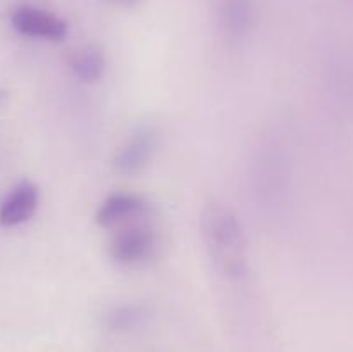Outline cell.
Wrapping results in <instances>:
<instances>
[{
	"label": "cell",
	"mask_w": 353,
	"mask_h": 352,
	"mask_svg": "<svg viewBox=\"0 0 353 352\" xmlns=\"http://www.w3.org/2000/svg\"><path fill=\"white\" fill-rule=\"evenodd\" d=\"M200 231L216 271L230 280L241 278L247 273L248 244L234 211L221 200H210L202 209Z\"/></svg>",
	"instance_id": "obj_1"
},
{
	"label": "cell",
	"mask_w": 353,
	"mask_h": 352,
	"mask_svg": "<svg viewBox=\"0 0 353 352\" xmlns=\"http://www.w3.org/2000/svg\"><path fill=\"white\" fill-rule=\"evenodd\" d=\"M69 66H71V71L79 81L83 83H97L99 79L103 78L105 75V55L100 50L99 47H88L79 48L78 52L71 55L69 59Z\"/></svg>",
	"instance_id": "obj_8"
},
{
	"label": "cell",
	"mask_w": 353,
	"mask_h": 352,
	"mask_svg": "<svg viewBox=\"0 0 353 352\" xmlns=\"http://www.w3.org/2000/svg\"><path fill=\"white\" fill-rule=\"evenodd\" d=\"M148 314L150 311L143 304H119L105 314V324L114 331H130L141 326Z\"/></svg>",
	"instance_id": "obj_9"
},
{
	"label": "cell",
	"mask_w": 353,
	"mask_h": 352,
	"mask_svg": "<svg viewBox=\"0 0 353 352\" xmlns=\"http://www.w3.org/2000/svg\"><path fill=\"white\" fill-rule=\"evenodd\" d=\"M38 204V186L30 179H23L0 202V226L14 228L28 223L37 213Z\"/></svg>",
	"instance_id": "obj_7"
},
{
	"label": "cell",
	"mask_w": 353,
	"mask_h": 352,
	"mask_svg": "<svg viewBox=\"0 0 353 352\" xmlns=\"http://www.w3.org/2000/svg\"><path fill=\"white\" fill-rule=\"evenodd\" d=\"M159 135L154 126H140L114 154L112 168L121 176L140 175L157 148Z\"/></svg>",
	"instance_id": "obj_4"
},
{
	"label": "cell",
	"mask_w": 353,
	"mask_h": 352,
	"mask_svg": "<svg viewBox=\"0 0 353 352\" xmlns=\"http://www.w3.org/2000/svg\"><path fill=\"white\" fill-rule=\"evenodd\" d=\"M105 2L112 3L116 7H123V9H133V7L140 6L141 0H105Z\"/></svg>",
	"instance_id": "obj_10"
},
{
	"label": "cell",
	"mask_w": 353,
	"mask_h": 352,
	"mask_svg": "<svg viewBox=\"0 0 353 352\" xmlns=\"http://www.w3.org/2000/svg\"><path fill=\"white\" fill-rule=\"evenodd\" d=\"M217 21L224 40L241 45L254 26V0H217Z\"/></svg>",
	"instance_id": "obj_6"
},
{
	"label": "cell",
	"mask_w": 353,
	"mask_h": 352,
	"mask_svg": "<svg viewBox=\"0 0 353 352\" xmlns=\"http://www.w3.org/2000/svg\"><path fill=\"white\" fill-rule=\"evenodd\" d=\"M10 24L23 37L62 41L69 33L68 23L57 14L34 6H19L10 14Z\"/></svg>",
	"instance_id": "obj_3"
},
{
	"label": "cell",
	"mask_w": 353,
	"mask_h": 352,
	"mask_svg": "<svg viewBox=\"0 0 353 352\" xmlns=\"http://www.w3.org/2000/svg\"><path fill=\"white\" fill-rule=\"evenodd\" d=\"M159 244V233L154 228L143 223H130L112 235L109 254L123 268H138L148 264L157 255Z\"/></svg>",
	"instance_id": "obj_2"
},
{
	"label": "cell",
	"mask_w": 353,
	"mask_h": 352,
	"mask_svg": "<svg viewBox=\"0 0 353 352\" xmlns=\"http://www.w3.org/2000/svg\"><path fill=\"white\" fill-rule=\"evenodd\" d=\"M150 211V202L145 197L130 192H117L107 197L97 211V223L103 228L130 224L143 217Z\"/></svg>",
	"instance_id": "obj_5"
}]
</instances>
